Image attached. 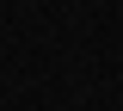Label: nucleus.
Wrapping results in <instances>:
<instances>
[]
</instances>
